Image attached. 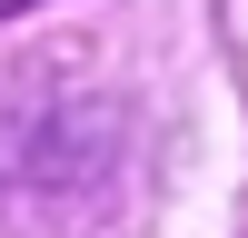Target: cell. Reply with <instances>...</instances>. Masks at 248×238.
<instances>
[{"mask_svg":"<svg viewBox=\"0 0 248 238\" xmlns=\"http://www.w3.org/2000/svg\"><path fill=\"white\" fill-rule=\"evenodd\" d=\"M10 10H30V0H0V20H10Z\"/></svg>","mask_w":248,"mask_h":238,"instance_id":"obj_1","label":"cell"}]
</instances>
